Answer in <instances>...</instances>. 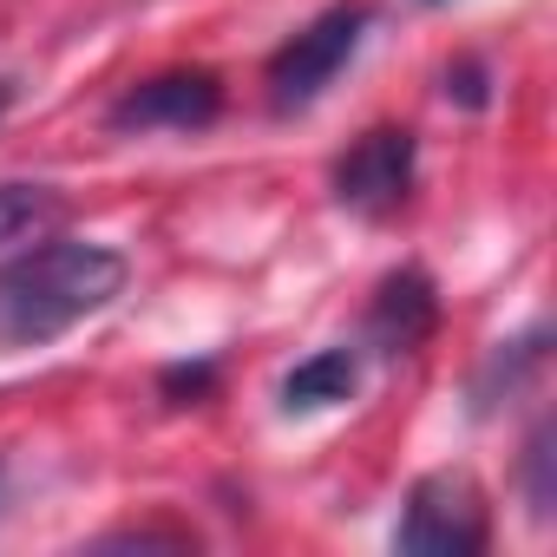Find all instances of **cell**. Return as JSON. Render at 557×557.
Returning a JSON list of instances; mask_svg holds the SVG:
<instances>
[{"label": "cell", "mask_w": 557, "mask_h": 557, "mask_svg": "<svg viewBox=\"0 0 557 557\" xmlns=\"http://www.w3.org/2000/svg\"><path fill=\"white\" fill-rule=\"evenodd\" d=\"M125 289V256L106 243H47L0 269V342H53Z\"/></svg>", "instance_id": "obj_1"}, {"label": "cell", "mask_w": 557, "mask_h": 557, "mask_svg": "<svg viewBox=\"0 0 557 557\" xmlns=\"http://www.w3.org/2000/svg\"><path fill=\"white\" fill-rule=\"evenodd\" d=\"M361 27H368V8H361V0H348V8H329L322 21H309L283 53H275L269 60V99H275V112L315 106L329 92V79L355 60Z\"/></svg>", "instance_id": "obj_2"}, {"label": "cell", "mask_w": 557, "mask_h": 557, "mask_svg": "<svg viewBox=\"0 0 557 557\" xmlns=\"http://www.w3.org/2000/svg\"><path fill=\"white\" fill-rule=\"evenodd\" d=\"M485 498L466 472H433L413 485L400 518V550L413 557H479L485 550Z\"/></svg>", "instance_id": "obj_3"}, {"label": "cell", "mask_w": 557, "mask_h": 557, "mask_svg": "<svg viewBox=\"0 0 557 557\" xmlns=\"http://www.w3.org/2000/svg\"><path fill=\"white\" fill-rule=\"evenodd\" d=\"M407 190H413V132L381 125V132H368V138L335 164V197H342L348 210H361V216L400 210Z\"/></svg>", "instance_id": "obj_4"}, {"label": "cell", "mask_w": 557, "mask_h": 557, "mask_svg": "<svg viewBox=\"0 0 557 557\" xmlns=\"http://www.w3.org/2000/svg\"><path fill=\"white\" fill-rule=\"evenodd\" d=\"M216 112H223V86L210 73H164V79L132 86L112 106V125L119 132H197Z\"/></svg>", "instance_id": "obj_5"}, {"label": "cell", "mask_w": 557, "mask_h": 557, "mask_svg": "<svg viewBox=\"0 0 557 557\" xmlns=\"http://www.w3.org/2000/svg\"><path fill=\"white\" fill-rule=\"evenodd\" d=\"M433 322H440V296H433V283H426L420 269L387 275L374 309H368V335H374L381 355H413L433 335Z\"/></svg>", "instance_id": "obj_6"}, {"label": "cell", "mask_w": 557, "mask_h": 557, "mask_svg": "<svg viewBox=\"0 0 557 557\" xmlns=\"http://www.w3.org/2000/svg\"><path fill=\"white\" fill-rule=\"evenodd\" d=\"M355 374H361L355 348H322V355H309V361L283 381V407H289V413L335 407V400H348V394H355Z\"/></svg>", "instance_id": "obj_7"}, {"label": "cell", "mask_w": 557, "mask_h": 557, "mask_svg": "<svg viewBox=\"0 0 557 557\" xmlns=\"http://www.w3.org/2000/svg\"><path fill=\"white\" fill-rule=\"evenodd\" d=\"M53 216H60V197L47 184H0V243H21Z\"/></svg>", "instance_id": "obj_8"}, {"label": "cell", "mask_w": 557, "mask_h": 557, "mask_svg": "<svg viewBox=\"0 0 557 557\" xmlns=\"http://www.w3.org/2000/svg\"><path fill=\"white\" fill-rule=\"evenodd\" d=\"M550 426H537L531 433V446H524V466H531V511L537 518H550V505H557V485H550Z\"/></svg>", "instance_id": "obj_9"}, {"label": "cell", "mask_w": 557, "mask_h": 557, "mask_svg": "<svg viewBox=\"0 0 557 557\" xmlns=\"http://www.w3.org/2000/svg\"><path fill=\"white\" fill-rule=\"evenodd\" d=\"M210 381H216V374H210L203 361H197V368H171V374H164V394L184 407V394H210Z\"/></svg>", "instance_id": "obj_10"}, {"label": "cell", "mask_w": 557, "mask_h": 557, "mask_svg": "<svg viewBox=\"0 0 557 557\" xmlns=\"http://www.w3.org/2000/svg\"><path fill=\"white\" fill-rule=\"evenodd\" d=\"M446 92H459L466 106H479V99H485V86H479V66H459V73H446Z\"/></svg>", "instance_id": "obj_11"}]
</instances>
